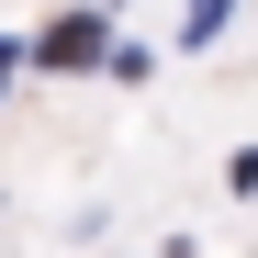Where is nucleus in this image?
Instances as JSON below:
<instances>
[{
  "label": "nucleus",
  "mask_w": 258,
  "mask_h": 258,
  "mask_svg": "<svg viewBox=\"0 0 258 258\" xmlns=\"http://www.w3.org/2000/svg\"><path fill=\"white\" fill-rule=\"evenodd\" d=\"M225 12H236V0H191V12H180V34L202 45V34H225Z\"/></svg>",
  "instance_id": "2"
},
{
  "label": "nucleus",
  "mask_w": 258,
  "mask_h": 258,
  "mask_svg": "<svg viewBox=\"0 0 258 258\" xmlns=\"http://www.w3.org/2000/svg\"><path fill=\"white\" fill-rule=\"evenodd\" d=\"M0 68H12V56H0Z\"/></svg>",
  "instance_id": "3"
},
{
  "label": "nucleus",
  "mask_w": 258,
  "mask_h": 258,
  "mask_svg": "<svg viewBox=\"0 0 258 258\" xmlns=\"http://www.w3.org/2000/svg\"><path fill=\"white\" fill-rule=\"evenodd\" d=\"M90 56H101V23H90V12H68V23L45 34V68H90Z\"/></svg>",
  "instance_id": "1"
}]
</instances>
